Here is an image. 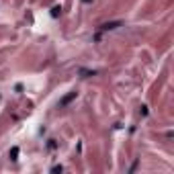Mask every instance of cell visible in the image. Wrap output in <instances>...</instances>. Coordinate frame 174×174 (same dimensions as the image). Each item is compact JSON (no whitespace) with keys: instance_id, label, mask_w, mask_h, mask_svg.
<instances>
[{"instance_id":"1","label":"cell","mask_w":174,"mask_h":174,"mask_svg":"<svg viewBox=\"0 0 174 174\" xmlns=\"http://www.w3.org/2000/svg\"><path fill=\"white\" fill-rule=\"evenodd\" d=\"M121 25H123L121 21H115V23H105V25H100V27H98V33L94 35V41H98L102 33H107V31H115V29H117V27H121Z\"/></svg>"},{"instance_id":"2","label":"cell","mask_w":174,"mask_h":174,"mask_svg":"<svg viewBox=\"0 0 174 174\" xmlns=\"http://www.w3.org/2000/svg\"><path fill=\"white\" fill-rule=\"evenodd\" d=\"M74 98H76V92H70L68 96H64V98L59 100V107H66V105H68L70 100H74Z\"/></svg>"},{"instance_id":"3","label":"cell","mask_w":174,"mask_h":174,"mask_svg":"<svg viewBox=\"0 0 174 174\" xmlns=\"http://www.w3.org/2000/svg\"><path fill=\"white\" fill-rule=\"evenodd\" d=\"M59 14H62V6H53V8H51V16H53V19H57Z\"/></svg>"},{"instance_id":"4","label":"cell","mask_w":174,"mask_h":174,"mask_svg":"<svg viewBox=\"0 0 174 174\" xmlns=\"http://www.w3.org/2000/svg\"><path fill=\"white\" fill-rule=\"evenodd\" d=\"M16 156H19V148H12V150H10V160H14V162H16V160H19Z\"/></svg>"},{"instance_id":"5","label":"cell","mask_w":174,"mask_h":174,"mask_svg":"<svg viewBox=\"0 0 174 174\" xmlns=\"http://www.w3.org/2000/svg\"><path fill=\"white\" fill-rule=\"evenodd\" d=\"M139 115H141V117H145V115H148V107H145V105H141V107H139Z\"/></svg>"},{"instance_id":"6","label":"cell","mask_w":174,"mask_h":174,"mask_svg":"<svg viewBox=\"0 0 174 174\" xmlns=\"http://www.w3.org/2000/svg\"><path fill=\"white\" fill-rule=\"evenodd\" d=\"M62 170H64V166H62V164H55V166L51 168V172H62Z\"/></svg>"},{"instance_id":"7","label":"cell","mask_w":174,"mask_h":174,"mask_svg":"<svg viewBox=\"0 0 174 174\" xmlns=\"http://www.w3.org/2000/svg\"><path fill=\"white\" fill-rule=\"evenodd\" d=\"M55 148V143H53V139H49V143H47V150H53Z\"/></svg>"},{"instance_id":"8","label":"cell","mask_w":174,"mask_h":174,"mask_svg":"<svg viewBox=\"0 0 174 174\" xmlns=\"http://www.w3.org/2000/svg\"><path fill=\"white\" fill-rule=\"evenodd\" d=\"M137 164H139V162H137V160H135V162H133V164H131V168H129V172H133V170H135V168H137Z\"/></svg>"},{"instance_id":"9","label":"cell","mask_w":174,"mask_h":174,"mask_svg":"<svg viewBox=\"0 0 174 174\" xmlns=\"http://www.w3.org/2000/svg\"><path fill=\"white\" fill-rule=\"evenodd\" d=\"M82 2H86V4H88V2H90V0H82Z\"/></svg>"}]
</instances>
